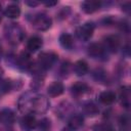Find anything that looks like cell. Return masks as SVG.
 <instances>
[{
  "label": "cell",
  "instance_id": "obj_15",
  "mask_svg": "<svg viewBox=\"0 0 131 131\" xmlns=\"http://www.w3.org/2000/svg\"><path fill=\"white\" fill-rule=\"evenodd\" d=\"M21 123H23V125H24L27 129H33V128H35V127L37 126L36 118H35L33 115H31V114L26 115V116L23 118Z\"/></svg>",
  "mask_w": 131,
  "mask_h": 131
},
{
  "label": "cell",
  "instance_id": "obj_22",
  "mask_svg": "<svg viewBox=\"0 0 131 131\" xmlns=\"http://www.w3.org/2000/svg\"><path fill=\"white\" fill-rule=\"evenodd\" d=\"M57 2L56 1H44V4L46 5V6H53V5H55Z\"/></svg>",
  "mask_w": 131,
  "mask_h": 131
},
{
  "label": "cell",
  "instance_id": "obj_5",
  "mask_svg": "<svg viewBox=\"0 0 131 131\" xmlns=\"http://www.w3.org/2000/svg\"><path fill=\"white\" fill-rule=\"evenodd\" d=\"M63 92V85L60 82H52L48 88H47V93L51 97H56L59 96Z\"/></svg>",
  "mask_w": 131,
  "mask_h": 131
},
{
  "label": "cell",
  "instance_id": "obj_21",
  "mask_svg": "<svg viewBox=\"0 0 131 131\" xmlns=\"http://www.w3.org/2000/svg\"><path fill=\"white\" fill-rule=\"evenodd\" d=\"M85 112H86V114L88 115V116H95V115H97L98 114V108H97V106L95 105V104H93V103H88L86 106H85Z\"/></svg>",
  "mask_w": 131,
  "mask_h": 131
},
{
  "label": "cell",
  "instance_id": "obj_18",
  "mask_svg": "<svg viewBox=\"0 0 131 131\" xmlns=\"http://www.w3.org/2000/svg\"><path fill=\"white\" fill-rule=\"evenodd\" d=\"M18 64L21 67V68H30L31 67V59H30V56L27 54V53H21L19 56H18Z\"/></svg>",
  "mask_w": 131,
  "mask_h": 131
},
{
  "label": "cell",
  "instance_id": "obj_7",
  "mask_svg": "<svg viewBox=\"0 0 131 131\" xmlns=\"http://www.w3.org/2000/svg\"><path fill=\"white\" fill-rule=\"evenodd\" d=\"M104 52V47L100 43H92L88 47V54L92 57H98L101 56Z\"/></svg>",
  "mask_w": 131,
  "mask_h": 131
},
{
  "label": "cell",
  "instance_id": "obj_13",
  "mask_svg": "<svg viewBox=\"0 0 131 131\" xmlns=\"http://www.w3.org/2000/svg\"><path fill=\"white\" fill-rule=\"evenodd\" d=\"M59 43L60 45L63 47V48H67V49H71L74 45V40H73V37L70 35V34H67V33H63L60 35L59 37Z\"/></svg>",
  "mask_w": 131,
  "mask_h": 131
},
{
  "label": "cell",
  "instance_id": "obj_3",
  "mask_svg": "<svg viewBox=\"0 0 131 131\" xmlns=\"http://www.w3.org/2000/svg\"><path fill=\"white\" fill-rule=\"evenodd\" d=\"M49 106L47 99L44 96H35L31 100V108L36 113H43Z\"/></svg>",
  "mask_w": 131,
  "mask_h": 131
},
{
  "label": "cell",
  "instance_id": "obj_10",
  "mask_svg": "<svg viewBox=\"0 0 131 131\" xmlns=\"http://www.w3.org/2000/svg\"><path fill=\"white\" fill-rule=\"evenodd\" d=\"M119 45H120V39H119L118 36L112 35V36L106 37V39H105V47L107 49H110L112 51H115V50H117Z\"/></svg>",
  "mask_w": 131,
  "mask_h": 131
},
{
  "label": "cell",
  "instance_id": "obj_19",
  "mask_svg": "<svg viewBox=\"0 0 131 131\" xmlns=\"http://www.w3.org/2000/svg\"><path fill=\"white\" fill-rule=\"evenodd\" d=\"M121 98H122V103L128 107L130 104V91L128 88H123L121 92Z\"/></svg>",
  "mask_w": 131,
  "mask_h": 131
},
{
  "label": "cell",
  "instance_id": "obj_16",
  "mask_svg": "<svg viewBox=\"0 0 131 131\" xmlns=\"http://www.w3.org/2000/svg\"><path fill=\"white\" fill-rule=\"evenodd\" d=\"M88 90V87L85 83L83 82H77L72 86V91L75 95H81L84 94Z\"/></svg>",
  "mask_w": 131,
  "mask_h": 131
},
{
  "label": "cell",
  "instance_id": "obj_11",
  "mask_svg": "<svg viewBox=\"0 0 131 131\" xmlns=\"http://www.w3.org/2000/svg\"><path fill=\"white\" fill-rule=\"evenodd\" d=\"M20 14V8L16 4H10L5 9V15L9 18H17Z\"/></svg>",
  "mask_w": 131,
  "mask_h": 131
},
{
  "label": "cell",
  "instance_id": "obj_12",
  "mask_svg": "<svg viewBox=\"0 0 131 131\" xmlns=\"http://www.w3.org/2000/svg\"><path fill=\"white\" fill-rule=\"evenodd\" d=\"M74 71L78 76H83L88 72V64L85 60H78L74 64Z\"/></svg>",
  "mask_w": 131,
  "mask_h": 131
},
{
  "label": "cell",
  "instance_id": "obj_23",
  "mask_svg": "<svg viewBox=\"0 0 131 131\" xmlns=\"http://www.w3.org/2000/svg\"><path fill=\"white\" fill-rule=\"evenodd\" d=\"M29 5L31 6H35V5H38V2H27Z\"/></svg>",
  "mask_w": 131,
  "mask_h": 131
},
{
  "label": "cell",
  "instance_id": "obj_20",
  "mask_svg": "<svg viewBox=\"0 0 131 131\" xmlns=\"http://www.w3.org/2000/svg\"><path fill=\"white\" fill-rule=\"evenodd\" d=\"M38 128L39 131H50L51 123L48 119H43L38 123Z\"/></svg>",
  "mask_w": 131,
  "mask_h": 131
},
{
  "label": "cell",
  "instance_id": "obj_9",
  "mask_svg": "<svg viewBox=\"0 0 131 131\" xmlns=\"http://www.w3.org/2000/svg\"><path fill=\"white\" fill-rule=\"evenodd\" d=\"M83 117L80 115H75L69 120V128L71 130H78L83 126Z\"/></svg>",
  "mask_w": 131,
  "mask_h": 131
},
{
  "label": "cell",
  "instance_id": "obj_4",
  "mask_svg": "<svg viewBox=\"0 0 131 131\" xmlns=\"http://www.w3.org/2000/svg\"><path fill=\"white\" fill-rule=\"evenodd\" d=\"M94 32V26L91 23H85L77 30V35L82 40H88L92 37Z\"/></svg>",
  "mask_w": 131,
  "mask_h": 131
},
{
  "label": "cell",
  "instance_id": "obj_8",
  "mask_svg": "<svg viewBox=\"0 0 131 131\" xmlns=\"http://www.w3.org/2000/svg\"><path fill=\"white\" fill-rule=\"evenodd\" d=\"M42 46V39L38 36H33L28 40L27 43V48L30 51H37L38 49H40Z\"/></svg>",
  "mask_w": 131,
  "mask_h": 131
},
{
  "label": "cell",
  "instance_id": "obj_14",
  "mask_svg": "<svg viewBox=\"0 0 131 131\" xmlns=\"http://www.w3.org/2000/svg\"><path fill=\"white\" fill-rule=\"evenodd\" d=\"M115 99H116V94L113 91H104L99 95V100L104 104H111L115 101Z\"/></svg>",
  "mask_w": 131,
  "mask_h": 131
},
{
  "label": "cell",
  "instance_id": "obj_6",
  "mask_svg": "<svg viewBox=\"0 0 131 131\" xmlns=\"http://www.w3.org/2000/svg\"><path fill=\"white\" fill-rule=\"evenodd\" d=\"M100 5H101V3L97 0H87V1L83 2L82 8L86 13H93L99 9Z\"/></svg>",
  "mask_w": 131,
  "mask_h": 131
},
{
  "label": "cell",
  "instance_id": "obj_17",
  "mask_svg": "<svg viewBox=\"0 0 131 131\" xmlns=\"http://www.w3.org/2000/svg\"><path fill=\"white\" fill-rule=\"evenodd\" d=\"M0 120L5 124H11L14 121V114L9 110H5L0 114Z\"/></svg>",
  "mask_w": 131,
  "mask_h": 131
},
{
  "label": "cell",
  "instance_id": "obj_1",
  "mask_svg": "<svg viewBox=\"0 0 131 131\" xmlns=\"http://www.w3.org/2000/svg\"><path fill=\"white\" fill-rule=\"evenodd\" d=\"M52 20L49 16L45 15V14H40L38 16H36L33 20V26L36 30L38 31H46L51 27Z\"/></svg>",
  "mask_w": 131,
  "mask_h": 131
},
{
  "label": "cell",
  "instance_id": "obj_24",
  "mask_svg": "<svg viewBox=\"0 0 131 131\" xmlns=\"http://www.w3.org/2000/svg\"><path fill=\"white\" fill-rule=\"evenodd\" d=\"M2 73H3V71H2V69H0V78H1V76H2Z\"/></svg>",
  "mask_w": 131,
  "mask_h": 131
},
{
  "label": "cell",
  "instance_id": "obj_2",
  "mask_svg": "<svg viewBox=\"0 0 131 131\" xmlns=\"http://www.w3.org/2000/svg\"><path fill=\"white\" fill-rule=\"evenodd\" d=\"M56 57L57 56L52 52H42L38 57V62H39L40 68L44 69V70L51 68L52 64L54 63Z\"/></svg>",
  "mask_w": 131,
  "mask_h": 131
}]
</instances>
